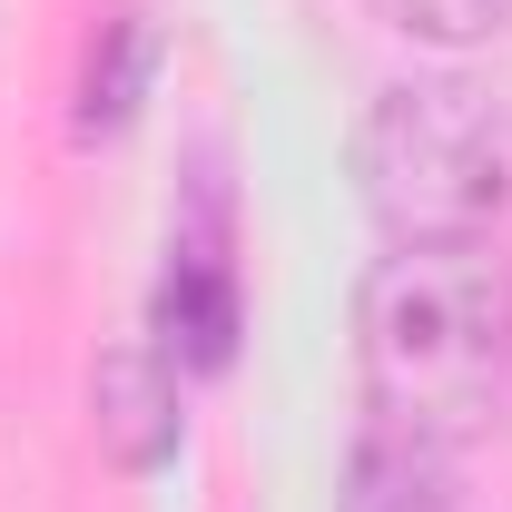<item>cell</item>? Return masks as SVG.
Segmentation results:
<instances>
[{"label": "cell", "instance_id": "6da1fadb", "mask_svg": "<svg viewBox=\"0 0 512 512\" xmlns=\"http://www.w3.org/2000/svg\"><path fill=\"white\" fill-rule=\"evenodd\" d=\"M355 355L375 424L473 444L512 404V266L483 247H394L355 286Z\"/></svg>", "mask_w": 512, "mask_h": 512}, {"label": "cell", "instance_id": "7a4b0ae2", "mask_svg": "<svg viewBox=\"0 0 512 512\" xmlns=\"http://www.w3.org/2000/svg\"><path fill=\"white\" fill-rule=\"evenodd\" d=\"M355 197L384 247H483L512 217V119L463 69H414L355 119Z\"/></svg>", "mask_w": 512, "mask_h": 512}, {"label": "cell", "instance_id": "3957f363", "mask_svg": "<svg viewBox=\"0 0 512 512\" xmlns=\"http://www.w3.org/2000/svg\"><path fill=\"white\" fill-rule=\"evenodd\" d=\"M89 444L119 473H158L188 444V384L158 345H109L89 365Z\"/></svg>", "mask_w": 512, "mask_h": 512}, {"label": "cell", "instance_id": "277c9868", "mask_svg": "<svg viewBox=\"0 0 512 512\" xmlns=\"http://www.w3.org/2000/svg\"><path fill=\"white\" fill-rule=\"evenodd\" d=\"M158 355L178 375H217L237 355V266H227V237H217V207L207 227L168 247V286H158Z\"/></svg>", "mask_w": 512, "mask_h": 512}, {"label": "cell", "instance_id": "5b68a950", "mask_svg": "<svg viewBox=\"0 0 512 512\" xmlns=\"http://www.w3.org/2000/svg\"><path fill=\"white\" fill-rule=\"evenodd\" d=\"M335 512H463V483H453V444H424L404 424H375L345 453V493Z\"/></svg>", "mask_w": 512, "mask_h": 512}, {"label": "cell", "instance_id": "8992f818", "mask_svg": "<svg viewBox=\"0 0 512 512\" xmlns=\"http://www.w3.org/2000/svg\"><path fill=\"white\" fill-rule=\"evenodd\" d=\"M148 69H158V30L119 10L109 30H99V60H89V89H79V138H119L138 119V99H148Z\"/></svg>", "mask_w": 512, "mask_h": 512}, {"label": "cell", "instance_id": "52a82bcc", "mask_svg": "<svg viewBox=\"0 0 512 512\" xmlns=\"http://www.w3.org/2000/svg\"><path fill=\"white\" fill-rule=\"evenodd\" d=\"M384 30L424 40V50H483L512 30V0H365Z\"/></svg>", "mask_w": 512, "mask_h": 512}]
</instances>
